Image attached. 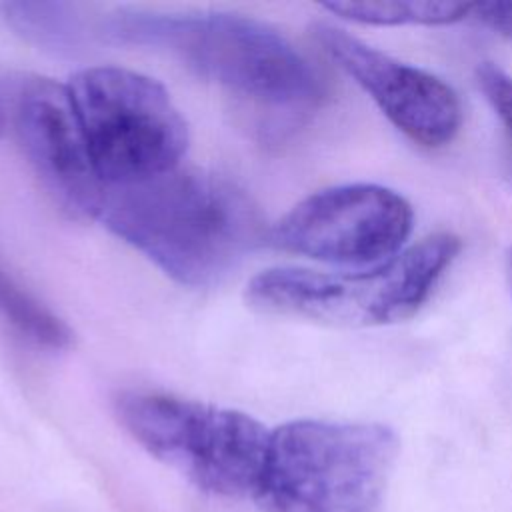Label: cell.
I'll return each instance as SVG.
<instances>
[{"mask_svg": "<svg viewBox=\"0 0 512 512\" xmlns=\"http://www.w3.org/2000/svg\"><path fill=\"white\" fill-rule=\"evenodd\" d=\"M0 90L16 140L50 198L70 218H96L106 186L94 168L66 84L14 72Z\"/></svg>", "mask_w": 512, "mask_h": 512, "instance_id": "ba28073f", "label": "cell"}, {"mask_svg": "<svg viewBox=\"0 0 512 512\" xmlns=\"http://www.w3.org/2000/svg\"><path fill=\"white\" fill-rule=\"evenodd\" d=\"M414 212L404 196L380 184H340L292 206L270 230V242L326 264L366 268L406 248Z\"/></svg>", "mask_w": 512, "mask_h": 512, "instance_id": "52a82bcc", "label": "cell"}, {"mask_svg": "<svg viewBox=\"0 0 512 512\" xmlns=\"http://www.w3.org/2000/svg\"><path fill=\"white\" fill-rule=\"evenodd\" d=\"M458 252L460 240L440 232L366 268H270L250 280L246 302L266 314L330 326L394 324L420 310Z\"/></svg>", "mask_w": 512, "mask_h": 512, "instance_id": "277c9868", "label": "cell"}, {"mask_svg": "<svg viewBox=\"0 0 512 512\" xmlns=\"http://www.w3.org/2000/svg\"><path fill=\"white\" fill-rule=\"evenodd\" d=\"M128 434L204 492L254 496L270 430L256 418L164 392L126 390L114 402Z\"/></svg>", "mask_w": 512, "mask_h": 512, "instance_id": "5b68a950", "label": "cell"}, {"mask_svg": "<svg viewBox=\"0 0 512 512\" xmlns=\"http://www.w3.org/2000/svg\"><path fill=\"white\" fill-rule=\"evenodd\" d=\"M476 82L512 142V76L492 62L476 68Z\"/></svg>", "mask_w": 512, "mask_h": 512, "instance_id": "4fadbf2b", "label": "cell"}, {"mask_svg": "<svg viewBox=\"0 0 512 512\" xmlns=\"http://www.w3.org/2000/svg\"><path fill=\"white\" fill-rule=\"evenodd\" d=\"M0 318L24 340L52 352L72 344L70 328L0 268Z\"/></svg>", "mask_w": 512, "mask_h": 512, "instance_id": "8fae6325", "label": "cell"}, {"mask_svg": "<svg viewBox=\"0 0 512 512\" xmlns=\"http://www.w3.org/2000/svg\"><path fill=\"white\" fill-rule=\"evenodd\" d=\"M314 36L410 140L426 148L454 140L462 124V106L456 92L438 76L400 62L326 22L314 24Z\"/></svg>", "mask_w": 512, "mask_h": 512, "instance_id": "9c48e42d", "label": "cell"}, {"mask_svg": "<svg viewBox=\"0 0 512 512\" xmlns=\"http://www.w3.org/2000/svg\"><path fill=\"white\" fill-rule=\"evenodd\" d=\"M396 454L384 424L286 422L270 430L252 498L262 512H378Z\"/></svg>", "mask_w": 512, "mask_h": 512, "instance_id": "3957f363", "label": "cell"}, {"mask_svg": "<svg viewBox=\"0 0 512 512\" xmlns=\"http://www.w3.org/2000/svg\"><path fill=\"white\" fill-rule=\"evenodd\" d=\"M506 260H508V276H510V286H512V246H510V250H508Z\"/></svg>", "mask_w": 512, "mask_h": 512, "instance_id": "2e32d148", "label": "cell"}, {"mask_svg": "<svg viewBox=\"0 0 512 512\" xmlns=\"http://www.w3.org/2000/svg\"><path fill=\"white\" fill-rule=\"evenodd\" d=\"M470 16L492 32L512 40V0L470 4Z\"/></svg>", "mask_w": 512, "mask_h": 512, "instance_id": "5bb4252c", "label": "cell"}, {"mask_svg": "<svg viewBox=\"0 0 512 512\" xmlns=\"http://www.w3.org/2000/svg\"><path fill=\"white\" fill-rule=\"evenodd\" d=\"M100 32L116 44L174 56L268 128L302 122L324 94L312 62L284 34L252 16L118 8L102 18Z\"/></svg>", "mask_w": 512, "mask_h": 512, "instance_id": "6da1fadb", "label": "cell"}, {"mask_svg": "<svg viewBox=\"0 0 512 512\" xmlns=\"http://www.w3.org/2000/svg\"><path fill=\"white\" fill-rule=\"evenodd\" d=\"M6 128V114H4V102H2V90H0V136Z\"/></svg>", "mask_w": 512, "mask_h": 512, "instance_id": "9a60e30c", "label": "cell"}, {"mask_svg": "<svg viewBox=\"0 0 512 512\" xmlns=\"http://www.w3.org/2000/svg\"><path fill=\"white\" fill-rule=\"evenodd\" d=\"M4 22L28 42L56 52L74 50L82 42L84 20L78 8L62 2H4Z\"/></svg>", "mask_w": 512, "mask_h": 512, "instance_id": "30bf717a", "label": "cell"}, {"mask_svg": "<svg viewBox=\"0 0 512 512\" xmlns=\"http://www.w3.org/2000/svg\"><path fill=\"white\" fill-rule=\"evenodd\" d=\"M328 12L372 26H402V24H424L440 26L452 24L470 16V4L464 2H326L322 4Z\"/></svg>", "mask_w": 512, "mask_h": 512, "instance_id": "7c38bea8", "label": "cell"}, {"mask_svg": "<svg viewBox=\"0 0 512 512\" xmlns=\"http://www.w3.org/2000/svg\"><path fill=\"white\" fill-rule=\"evenodd\" d=\"M96 218L190 288L222 282L264 238L252 196L232 178L196 166L106 186Z\"/></svg>", "mask_w": 512, "mask_h": 512, "instance_id": "7a4b0ae2", "label": "cell"}, {"mask_svg": "<svg viewBox=\"0 0 512 512\" xmlns=\"http://www.w3.org/2000/svg\"><path fill=\"white\" fill-rule=\"evenodd\" d=\"M66 88L104 186L142 182L180 166L188 124L154 78L90 66L70 76Z\"/></svg>", "mask_w": 512, "mask_h": 512, "instance_id": "8992f818", "label": "cell"}]
</instances>
